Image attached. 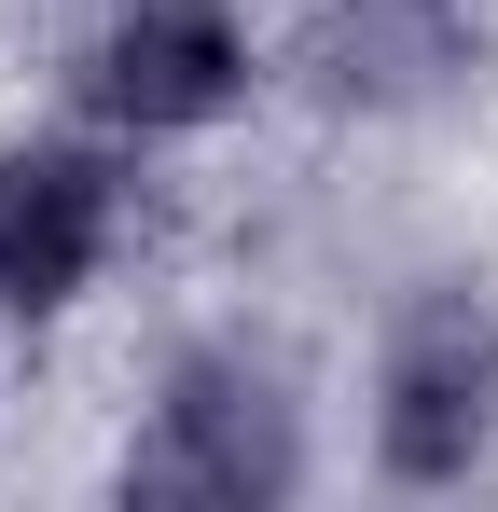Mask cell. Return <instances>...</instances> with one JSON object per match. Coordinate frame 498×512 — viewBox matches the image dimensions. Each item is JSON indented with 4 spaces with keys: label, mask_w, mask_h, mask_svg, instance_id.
I'll return each mask as SVG.
<instances>
[{
    "label": "cell",
    "mask_w": 498,
    "mask_h": 512,
    "mask_svg": "<svg viewBox=\"0 0 498 512\" xmlns=\"http://www.w3.org/2000/svg\"><path fill=\"white\" fill-rule=\"evenodd\" d=\"M305 485V402L263 346H180L153 388V429L125 443V499L180 512H277Z\"/></svg>",
    "instance_id": "cell-1"
},
{
    "label": "cell",
    "mask_w": 498,
    "mask_h": 512,
    "mask_svg": "<svg viewBox=\"0 0 498 512\" xmlns=\"http://www.w3.org/2000/svg\"><path fill=\"white\" fill-rule=\"evenodd\" d=\"M498 443V305L429 277L374 346V457L388 485H471Z\"/></svg>",
    "instance_id": "cell-2"
},
{
    "label": "cell",
    "mask_w": 498,
    "mask_h": 512,
    "mask_svg": "<svg viewBox=\"0 0 498 512\" xmlns=\"http://www.w3.org/2000/svg\"><path fill=\"white\" fill-rule=\"evenodd\" d=\"M70 97L97 139H208L249 97L236 0H111V28L70 56Z\"/></svg>",
    "instance_id": "cell-3"
},
{
    "label": "cell",
    "mask_w": 498,
    "mask_h": 512,
    "mask_svg": "<svg viewBox=\"0 0 498 512\" xmlns=\"http://www.w3.org/2000/svg\"><path fill=\"white\" fill-rule=\"evenodd\" d=\"M125 236V153L111 139H14L0 153V319H70Z\"/></svg>",
    "instance_id": "cell-4"
},
{
    "label": "cell",
    "mask_w": 498,
    "mask_h": 512,
    "mask_svg": "<svg viewBox=\"0 0 498 512\" xmlns=\"http://www.w3.org/2000/svg\"><path fill=\"white\" fill-rule=\"evenodd\" d=\"M457 70H471L457 0H346L319 28V84L360 97V111H415V97H443Z\"/></svg>",
    "instance_id": "cell-5"
}]
</instances>
